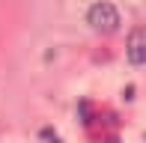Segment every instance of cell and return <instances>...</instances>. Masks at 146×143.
<instances>
[{
	"mask_svg": "<svg viewBox=\"0 0 146 143\" xmlns=\"http://www.w3.org/2000/svg\"><path fill=\"white\" fill-rule=\"evenodd\" d=\"M87 24L96 33H113L119 27V12L113 3H92L87 12Z\"/></svg>",
	"mask_w": 146,
	"mask_h": 143,
	"instance_id": "6da1fadb",
	"label": "cell"
},
{
	"mask_svg": "<svg viewBox=\"0 0 146 143\" xmlns=\"http://www.w3.org/2000/svg\"><path fill=\"white\" fill-rule=\"evenodd\" d=\"M125 54H128L131 66H146V27L131 30L128 45H125Z\"/></svg>",
	"mask_w": 146,
	"mask_h": 143,
	"instance_id": "7a4b0ae2",
	"label": "cell"
}]
</instances>
